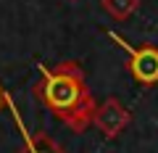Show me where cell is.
<instances>
[{
  "label": "cell",
  "mask_w": 158,
  "mask_h": 153,
  "mask_svg": "<svg viewBox=\"0 0 158 153\" xmlns=\"http://www.w3.org/2000/svg\"><path fill=\"white\" fill-rule=\"evenodd\" d=\"M6 106L11 108L13 121H16V127L21 130V137H24V151H19V153H63L61 148H58V142L53 140L50 135H45V132H40V135H29L27 127H24V121H21V113L16 111V106H13V100H11L8 92H6Z\"/></svg>",
  "instance_id": "277c9868"
},
{
  "label": "cell",
  "mask_w": 158,
  "mask_h": 153,
  "mask_svg": "<svg viewBox=\"0 0 158 153\" xmlns=\"http://www.w3.org/2000/svg\"><path fill=\"white\" fill-rule=\"evenodd\" d=\"M129 121H132V116H129V111L121 106V100H118V98H108L106 103H100V106L95 108L92 124L103 132L106 140H113V137H118L127 130Z\"/></svg>",
  "instance_id": "3957f363"
},
{
  "label": "cell",
  "mask_w": 158,
  "mask_h": 153,
  "mask_svg": "<svg viewBox=\"0 0 158 153\" xmlns=\"http://www.w3.org/2000/svg\"><path fill=\"white\" fill-rule=\"evenodd\" d=\"M3 106H6V92L0 90V108H3Z\"/></svg>",
  "instance_id": "52a82bcc"
},
{
  "label": "cell",
  "mask_w": 158,
  "mask_h": 153,
  "mask_svg": "<svg viewBox=\"0 0 158 153\" xmlns=\"http://www.w3.org/2000/svg\"><path fill=\"white\" fill-rule=\"evenodd\" d=\"M100 8L116 21H124L140 8V0H100Z\"/></svg>",
  "instance_id": "8992f818"
},
{
  "label": "cell",
  "mask_w": 158,
  "mask_h": 153,
  "mask_svg": "<svg viewBox=\"0 0 158 153\" xmlns=\"http://www.w3.org/2000/svg\"><path fill=\"white\" fill-rule=\"evenodd\" d=\"M108 37H111L113 42H116L118 48H124L127 53H129V61H127V69H129V74L135 77L140 85L150 87L158 82V48L153 45H142V48H132L127 40H121V34L111 32L108 29Z\"/></svg>",
  "instance_id": "7a4b0ae2"
},
{
  "label": "cell",
  "mask_w": 158,
  "mask_h": 153,
  "mask_svg": "<svg viewBox=\"0 0 158 153\" xmlns=\"http://www.w3.org/2000/svg\"><path fill=\"white\" fill-rule=\"evenodd\" d=\"M95 108H98L95 98H92V92H87V95L82 98V100H79L69 113H63L61 121L74 132V135H82L85 130H90L92 119H95Z\"/></svg>",
  "instance_id": "5b68a950"
},
{
  "label": "cell",
  "mask_w": 158,
  "mask_h": 153,
  "mask_svg": "<svg viewBox=\"0 0 158 153\" xmlns=\"http://www.w3.org/2000/svg\"><path fill=\"white\" fill-rule=\"evenodd\" d=\"M40 74H42V79L34 85V95L58 119L63 113H69L90 92L85 85V74H82L77 61H63L56 69H48L45 63H40Z\"/></svg>",
  "instance_id": "6da1fadb"
}]
</instances>
